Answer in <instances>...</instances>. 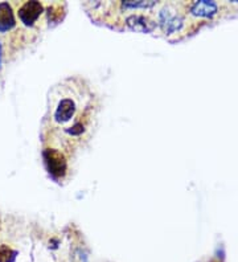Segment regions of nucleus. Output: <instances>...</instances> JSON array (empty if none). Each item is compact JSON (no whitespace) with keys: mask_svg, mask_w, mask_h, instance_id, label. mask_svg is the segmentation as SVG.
Returning <instances> with one entry per match:
<instances>
[{"mask_svg":"<svg viewBox=\"0 0 238 262\" xmlns=\"http://www.w3.org/2000/svg\"><path fill=\"white\" fill-rule=\"evenodd\" d=\"M98 103L92 88L82 78H66L49 94L46 121L49 146L72 155L73 150L90 139L96 127Z\"/></svg>","mask_w":238,"mask_h":262,"instance_id":"obj_1","label":"nucleus"},{"mask_svg":"<svg viewBox=\"0 0 238 262\" xmlns=\"http://www.w3.org/2000/svg\"><path fill=\"white\" fill-rule=\"evenodd\" d=\"M69 156L63 150L56 147H45L43 150V159L46 171L53 179L61 183L68 179L70 172Z\"/></svg>","mask_w":238,"mask_h":262,"instance_id":"obj_2","label":"nucleus"},{"mask_svg":"<svg viewBox=\"0 0 238 262\" xmlns=\"http://www.w3.org/2000/svg\"><path fill=\"white\" fill-rule=\"evenodd\" d=\"M45 12L44 4L40 2H25L20 6L17 11L19 20L25 25V27H33L39 21L41 15Z\"/></svg>","mask_w":238,"mask_h":262,"instance_id":"obj_3","label":"nucleus"},{"mask_svg":"<svg viewBox=\"0 0 238 262\" xmlns=\"http://www.w3.org/2000/svg\"><path fill=\"white\" fill-rule=\"evenodd\" d=\"M126 27L134 32L151 34L156 30V21L143 14H131L125 19Z\"/></svg>","mask_w":238,"mask_h":262,"instance_id":"obj_4","label":"nucleus"},{"mask_svg":"<svg viewBox=\"0 0 238 262\" xmlns=\"http://www.w3.org/2000/svg\"><path fill=\"white\" fill-rule=\"evenodd\" d=\"M156 25H159V27L162 28V31L164 34H175L176 31L182 27V19H180L177 15L172 12L171 6H167L164 10H162L159 12V19Z\"/></svg>","mask_w":238,"mask_h":262,"instance_id":"obj_5","label":"nucleus"},{"mask_svg":"<svg viewBox=\"0 0 238 262\" xmlns=\"http://www.w3.org/2000/svg\"><path fill=\"white\" fill-rule=\"evenodd\" d=\"M16 25V19L10 3H0V32H8Z\"/></svg>","mask_w":238,"mask_h":262,"instance_id":"obj_6","label":"nucleus"},{"mask_svg":"<svg viewBox=\"0 0 238 262\" xmlns=\"http://www.w3.org/2000/svg\"><path fill=\"white\" fill-rule=\"evenodd\" d=\"M216 11H217V4L213 2H196L191 7L192 14L201 17L212 16L216 14Z\"/></svg>","mask_w":238,"mask_h":262,"instance_id":"obj_7","label":"nucleus"},{"mask_svg":"<svg viewBox=\"0 0 238 262\" xmlns=\"http://www.w3.org/2000/svg\"><path fill=\"white\" fill-rule=\"evenodd\" d=\"M65 7V4H60V3H54L50 4L48 7V21L53 24H58L60 21L64 19V15H65V11H63L61 8Z\"/></svg>","mask_w":238,"mask_h":262,"instance_id":"obj_8","label":"nucleus"},{"mask_svg":"<svg viewBox=\"0 0 238 262\" xmlns=\"http://www.w3.org/2000/svg\"><path fill=\"white\" fill-rule=\"evenodd\" d=\"M158 3L156 2H121L119 7L125 11L130 10H151V8L156 7Z\"/></svg>","mask_w":238,"mask_h":262,"instance_id":"obj_9","label":"nucleus"},{"mask_svg":"<svg viewBox=\"0 0 238 262\" xmlns=\"http://www.w3.org/2000/svg\"><path fill=\"white\" fill-rule=\"evenodd\" d=\"M17 252L8 245H0V262H15Z\"/></svg>","mask_w":238,"mask_h":262,"instance_id":"obj_10","label":"nucleus"},{"mask_svg":"<svg viewBox=\"0 0 238 262\" xmlns=\"http://www.w3.org/2000/svg\"><path fill=\"white\" fill-rule=\"evenodd\" d=\"M0 67H2V44H0Z\"/></svg>","mask_w":238,"mask_h":262,"instance_id":"obj_11","label":"nucleus"}]
</instances>
